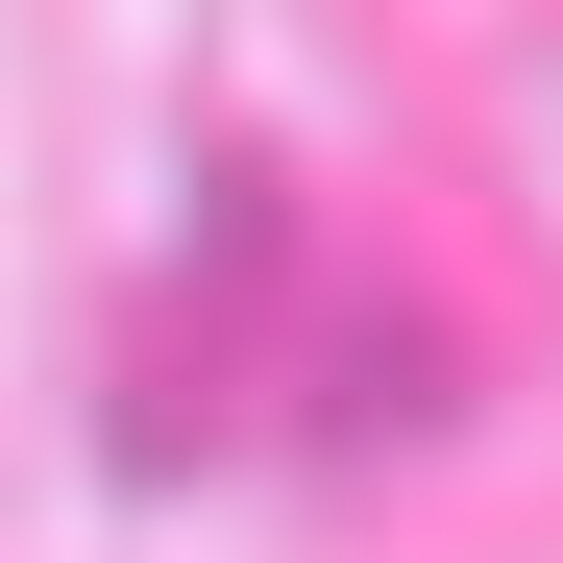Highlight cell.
<instances>
[{"label": "cell", "instance_id": "obj_1", "mask_svg": "<svg viewBox=\"0 0 563 563\" xmlns=\"http://www.w3.org/2000/svg\"><path fill=\"white\" fill-rule=\"evenodd\" d=\"M490 172H515V221L563 245V25H539V49H490Z\"/></svg>", "mask_w": 563, "mask_h": 563}]
</instances>
